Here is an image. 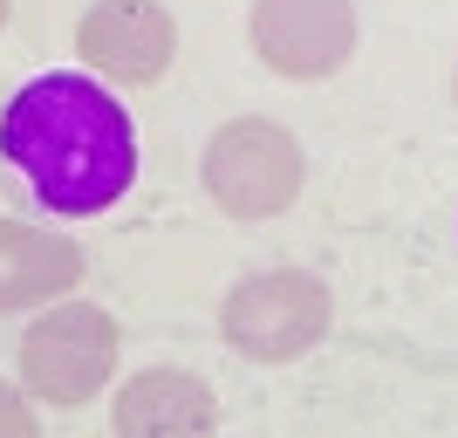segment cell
Returning <instances> with one entry per match:
<instances>
[{"mask_svg": "<svg viewBox=\"0 0 458 438\" xmlns=\"http://www.w3.org/2000/svg\"><path fill=\"white\" fill-rule=\"evenodd\" d=\"M89 274L76 233L35 227V219H0V315H41L69 302Z\"/></svg>", "mask_w": 458, "mask_h": 438, "instance_id": "obj_7", "label": "cell"}, {"mask_svg": "<svg viewBox=\"0 0 458 438\" xmlns=\"http://www.w3.org/2000/svg\"><path fill=\"white\" fill-rule=\"evenodd\" d=\"M247 41L260 69H274L281 82H328L349 69L363 21H356V0H253Z\"/></svg>", "mask_w": 458, "mask_h": 438, "instance_id": "obj_5", "label": "cell"}, {"mask_svg": "<svg viewBox=\"0 0 458 438\" xmlns=\"http://www.w3.org/2000/svg\"><path fill=\"white\" fill-rule=\"evenodd\" d=\"M0 165L48 219H96L137 185V124L82 69H48L0 103Z\"/></svg>", "mask_w": 458, "mask_h": 438, "instance_id": "obj_1", "label": "cell"}, {"mask_svg": "<svg viewBox=\"0 0 458 438\" xmlns=\"http://www.w3.org/2000/svg\"><path fill=\"white\" fill-rule=\"evenodd\" d=\"M452 90H458V82H452Z\"/></svg>", "mask_w": 458, "mask_h": 438, "instance_id": "obj_11", "label": "cell"}, {"mask_svg": "<svg viewBox=\"0 0 458 438\" xmlns=\"http://www.w3.org/2000/svg\"><path fill=\"white\" fill-rule=\"evenodd\" d=\"M0 438H41V404L21 383H0Z\"/></svg>", "mask_w": 458, "mask_h": 438, "instance_id": "obj_9", "label": "cell"}, {"mask_svg": "<svg viewBox=\"0 0 458 438\" xmlns=\"http://www.w3.org/2000/svg\"><path fill=\"white\" fill-rule=\"evenodd\" d=\"M219 432V398L206 377L178 363H151L116 383L110 398V438H212Z\"/></svg>", "mask_w": 458, "mask_h": 438, "instance_id": "obj_8", "label": "cell"}, {"mask_svg": "<svg viewBox=\"0 0 458 438\" xmlns=\"http://www.w3.org/2000/svg\"><path fill=\"white\" fill-rule=\"evenodd\" d=\"M76 56L103 90H151L178 62V21L165 0H96L76 21Z\"/></svg>", "mask_w": 458, "mask_h": 438, "instance_id": "obj_6", "label": "cell"}, {"mask_svg": "<svg viewBox=\"0 0 458 438\" xmlns=\"http://www.w3.org/2000/svg\"><path fill=\"white\" fill-rule=\"evenodd\" d=\"M199 185L226 219L240 227H260V219H281L308 185V151L301 137L274 124V116H226L219 131L206 137L199 151Z\"/></svg>", "mask_w": 458, "mask_h": 438, "instance_id": "obj_4", "label": "cell"}, {"mask_svg": "<svg viewBox=\"0 0 458 438\" xmlns=\"http://www.w3.org/2000/svg\"><path fill=\"white\" fill-rule=\"evenodd\" d=\"M7 14H14V0H0V28H7Z\"/></svg>", "mask_w": 458, "mask_h": 438, "instance_id": "obj_10", "label": "cell"}, {"mask_svg": "<svg viewBox=\"0 0 458 438\" xmlns=\"http://www.w3.org/2000/svg\"><path fill=\"white\" fill-rule=\"evenodd\" d=\"M335 329V288L308 267H253L219 295V343L247 363H301Z\"/></svg>", "mask_w": 458, "mask_h": 438, "instance_id": "obj_3", "label": "cell"}, {"mask_svg": "<svg viewBox=\"0 0 458 438\" xmlns=\"http://www.w3.org/2000/svg\"><path fill=\"white\" fill-rule=\"evenodd\" d=\"M116 356H123V329L103 302H69L41 308L35 322L21 329V391L48 411H82L103 398V383H116Z\"/></svg>", "mask_w": 458, "mask_h": 438, "instance_id": "obj_2", "label": "cell"}]
</instances>
